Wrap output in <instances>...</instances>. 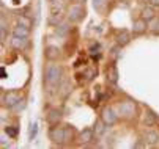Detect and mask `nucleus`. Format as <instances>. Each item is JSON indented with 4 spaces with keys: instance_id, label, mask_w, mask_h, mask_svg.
<instances>
[{
    "instance_id": "5",
    "label": "nucleus",
    "mask_w": 159,
    "mask_h": 149,
    "mask_svg": "<svg viewBox=\"0 0 159 149\" xmlns=\"http://www.w3.org/2000/svg\"><path fill=\"white\" fill-rule=\"evenodd\" d=\"M117 113H115V110H113L112 107H106V109H102V112H101V121H104V124L106 126H113L117 122Z\"/></svg>"
},
{
    "instance_id": "11",
    "label": "nucleus",
    "mask_w": 159,
    "mask_h": 149,
    "mask_svg": "<svg viewBox=\"0 0 159 149\" xmlns=\"http://www.w3.org/2000/svg\"><path fill=\"white\" fill-rule=\"evenodd\" d=\"M27 42H29V39H27V38H22V36H13V39H11V46H13L14 49H25Z\"/></svg>"
},
{
    "instance_id": "14",
    "label": "nucleus",
    "mask_w": 159,
    "mask_h": 149,
    "mask_svg": "<svg viewBox=\"0 0 159 149\" xmlns=\"http://www.w3.org/2000/svg\"><path fill=\"white\" fill-rule=\"evenodd\" d=\"M107 80L112 83V85H117L118 82V71H117V66L115 65H112L107 71Z\"/></svg>"
},
{
    "instance_id": "27",
    "label": "nucleus",
    "mask_w": 159,
    "mask_h": 149,
    "mask_svg": "<svg viewBox=\"0 0 159 149\" xmlns=\"http://www.w3.org/2000/svg\"><path fill=\"white\" fill-rule=\"evenodd\" d=\"M51 2H55V0H51Z\"/></svg>"
},
{
    "instance_id": "21",
    "label": "nucleus",
    "mask_w": 159,
    "mask_h": 149,
    "mask_svg": "<svg viewBox=\"0 0 159 149\" xmlns=\"http://www.w3.org/2000/svg\"><path fill=\"white\" fill-rule=\"evenodd\" d=\"M32 129H30V135H29V140H33L36 137V132H38V122H33L32 126Z\"/></svg>"
},
{
    "instance_id": "17",
    "label": "nucleus",
    "mask_w": 159,
    "mask_h": 149,
    "mask_svg": "<svg viewBox=\"0 0 159 149\" xmlns=\"http://www.w3.org/2000/svg\"><path fill=\"white\" fill-rule=\"evenodd\" d=\"M142 17H143V19H147V20H151V19H154V10H153L151 6H147V8H143V10H142Z\"/></svg>"
},
{
    "instance_id": "22",
    "label": "nucleus",
    "mask_w": 159,
    "mask_h": 149,
    "mask_svg": "<svg viewBox=\"0 0 159 149\" xmlns=\"http://www.w3.org/2000/svg\"><path fill=\"white\" fill-rule=\"evenodd\" d=\"M60 88H61V91H60L61 96H66L68 93H70V83H68V82H63Z\"/></svg>"
},
{
    "instance_id": "13",
    "label": "nucleus",
    "mask_w": 159,
    "mask_h": 149,
    "mask_svg": "<svg viewBox=\"0 0 159 149\" xmlns=\"http://www.w3.org/2000/svg\"><path fill=\"white\" fill-rule=\"evenodd\" d=\"M148 24H147V19H137V20H134V33H143L147 30Z\"/></svg>"
},
{
    "instance_id": "12",
    "label": "nucleus",
    "mask_w": 159,
    "mask_h": 149,
    "mask_svg": "<svg viewBox=\"0 0 159 149\" xmlns=\"http://www.w3.org/2000/svg\"><path fill=\"white\" fill-rule=\"evenodd\" d=\"M129 41H131V35H129L128 30H121V32L117 35L118 46H126V44H129Z\"/></svg>"
},
{
    "instance_id": "16",
    "label": "nucleus",
    "mask_w": 159,
    "mask_h": 149,
    "mask_svg": "<svg viewBox=\"0 0 159 149\" xmlns=\"http://www.w3.org/2000/svg\"><path fill=\"white\" fill-rule=\"evenodd\" d=\"M143 121H145L147 126H153V124L156 122V116H154V113H153L151 110H147V112H145V118H143Z\"/></svg>"
},
{
    "instance_id": "9",
    "label": "nucleus",
    "mask_w": 159,
    "mask_h": 149,
    "mask_svg": "<svg viewBox=\"0 0 159 149\" xmlns=\"http://www.w3.org/2000/svg\"><path fill=\"white\" fill-rule=\"evenodd\" d=\"M143 143L148 144V146H154V144H157V143H159V134L154 132V130H148V132H145V135H143Z\"/></svg>"
},
{
    "instance_id": "23",
    "label": "nucleus",
    "mask_w": 159,
    "mask_h": 149,
    "mask_svg": "<svg viewBox=\"0 0 159 149\" xmlns=\"http://www.w3.org/2000/svg\"><path fill=\"white\" fill-rule=\"evenodd\" d=\"M99 52H101V46L99 44H93L92 47H90V53L92 55H99Z\"/></svg>"
},
{
    "instance_id": "4",
    "label": "nucleus",
    "mask_w": 159,
    "mask_h": 149,
    "mask_svg": "<svg viewBox=\"0 0 159 149\" xmlns=\"http://www.w3.org/2000/svg\"><path fill=\"white\" fill-rule=\"evenodd\" d=\"M2 100H3V104L7 105L8 109H14L16 105L22 100V97H20L19 93H16V91H10V93H7V94L2 96Z\"/></svg>"
},
{
    "instance_id": "25",
    "label": "nucleus",
    "mask_w": 159,
    "mask_h": 149,
    "mask_svg": "<svg viewBox=\"0 0 159 149\" xmlns=\"http://www.w3.org/2000/svg\"><path fill=\"white\" fill-rule=\"evenodd\" d=\"M104 2H106V0H93V5H95L96 8H99V6L104 5Z\"/></svg>"
},
{
    "instance_id": "1",
    "label": "nucleus",
    "mask_w": 159,
    "mask_h": 149,
    "mask_svg": "<svg viewBox=\"0 0 159 149\" xmlns=\"http://www.w3.org/2000/svg\"><path fill=\"white\" fill-rule=\"evenodd\" d=\"M49 138L55 144H65V143L73 140V129H70V126H58V124H55L49 130Z\"/></svg>"
},
{
    "instance_id": "19",
    "label": "nucleus",
    "mask_w": 159,
    "mask_h": 149,
    "mask_svg": "<svg viewBox=\"0 0 159 149\" xmlns=\"http://www.w3.org/2000/svg\"><path fill=\"white\" fill-rule=\"evenodd\" d=\"M5 132L8 134V137L14 138V137L17 135V127H16V126H8L7 129H5Z\"/></svg>"
},
{
    "instance_id": "24",
    "label": "nucleus",
    "mask_w": 159,
    "mask_h": 149,
    "mask_svg": "<svg viewBox=\"0 0 159 149\" xmlns=\"http://www.w3.org/2000/svg\"><path fill=\"white\" fill-rule=\"evenodd\" d=\"M95 75H96V72H95L93 69H87V71H85V77H87V80H92Z\"/></svg>"
},
{
    "instance_id": "18",
    "label": "nucleus",
    "mask_w": 159,
    "mask_h": 149,
    "mask_svg": "<svg viewBox=\"0 0 159 149\" xmlns=\"http://www.w3.org/2000/svg\"><path fill=\"white\" fill-rule=\"evenodd\" d=\"M17 24L30 28V27H32V20H30L29 17H25V16H19V17H17Z\"/></svg>"
},
{
    "instance_id": "15",
    "label": "nucleus",
    "mask_w": 159,
    "mask_h": 149,
    "mask_svg": "<svg viewBox=\"0 0 159 149\" xmlns=\"http://www.w3.org/2000/svg\"><path fill=\"white\" fill-rule=\"evenodd\" d=\"M60 119H61V113H60L58 110H51V112H49V115H48V122H49L51 126L58 124Z\"/></svg>"
},
{
    "instance_id": "2",
    "label": "nucleus",
    "mask_w": 159,
    "mask_h": 149,
    "mask_svg": "<svg viewBox=\"0 0 159 149\" xmlns=\"http://www.w3.org/2000/svg\"><path fill=\"white\" fill-rule=\"evenodd\" d=\"M60 79H61V68L58 65H49L46 69V83L51 87H55L60 83Z\"/></svg>"
},
{
    "instance_id": "8",
    "label": "nucleus",
    "mask_w": 159,
    "mask_h": 149,
    "mask_svg": "<svg viewBox=\"0 0 159 149\" xmlns=\"http://www.w3.org/2000/svg\"><path fill=\"white\" fill-rule=\"evenodd\" d=\"M93 138H95V130H92V129H84L79 134V143L80 144H88L90 141H93Z\"/></svg>"
},
{
    "instance_id": "6",
    "label": "nucleus",
    "mask_w": 159,
    "mask_h": 149,
    "mask_svg": "<svg viewBox=\"0 0 159 149\" xmlns=\"http://www.w3.org/2000/svg\"><path fill=\"white\" fill-rule=\"evenodd\" d=\"M120 113H121L123 116H126V118H131V116L135 113V105H134V102H131V100L121 102V104H120Z\"/></svg>"
},
{
    "instance_id": "3",
    "label": "nucleus",
    "mask_w": 159,
    "mask_h": 149,
    "mask_svg": "<svg viewBox=\"0 0 159 149\" xmlns=\"http://www.w3.org/2000/svg\"><path fill=\"white\" fill-rule=\"evenodd\" d=\"M84 17H85V8L82 5L76 3V5H71L68 8V19H70L71 22H79Z\"/></svg>"
},
{
    "instance_id": "7",
    "label": "nucleus",
    "mask_w": 159,
    "mask_h": 149,
    "mask_svg": "<svg viewBox=\"0 0 159 149\" xmlns=\"http://www.w3.org/2000/svg\"><path fill=\"white\" fill-rule=\"evenodd\" d=\"M44 57L49 61H55V60L60 58V49L57 46H48L46 50H44Z\"/></svg>"
},
{
    "instance_id": "20",
    "label": "nucleus",
    "mask_w": 159,
    "mask_h": 149,
    "mask_svg": "<svg viewBox=\"0 0 159 149\" xmlns=\"http://www.w3.org/2000/svg\"><path fill=\"white\" fill-rule=\"evenodd\" d=\"M102 124H104V121L102 122H96L95 124V134H96V137H101L102 134H104V127H102Z\"/></svg>"
},
{
    "instance_id": "26",
    "label": "nucleus",
    "mask_w": 159,
    "mask_h": 149,
    "mask_svg": "<svg viewBox=\"0 0 159 149\" xmlns=\"http://www.w3.org/2000/svg\"><path fill=\"white\" fill-rule=\"evenodd\" d=\"M151 6H159V0H150Z\"/></svg>"
},
{
    "instance_id": "10",
    "label": "nucleus",
    "mask_w": 159,
    "mask_h": 149,
    "mask_svg": "<svg viewBox=\"0 0 159 149\" xmlns=\"http://www.w3.org/2000/svg\"><path fill=\"white\" fill-rule=\"evenodd\" d=\"M30 35V28L20 25V24H16V27H13V36H22V38H29Z\"/></svg>"
}]
</instances>
